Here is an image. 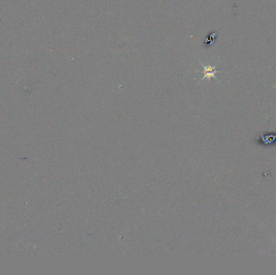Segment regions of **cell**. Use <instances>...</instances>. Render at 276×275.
<instances>
[{"label": "cell", "instance_id": "obj_1", "mask_svg": "<svg viewBox=\"0 0 276 275\" xmlns=\"http://www.w3.org/2000/svg\"><path fill=\"white\" fill-rule=\"evenodd\" d=\"M217 73V71L215 70L214 68L212 67V66H207V67H204V78H215V74Z\"/></svg>", "mask_w": 276, "mask_h": 275}]
</instances>
